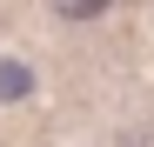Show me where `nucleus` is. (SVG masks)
Listing matches in <instances>:
<instances>
[{
	"label": "nucleus",
	"mask_w": 154,
	"mask_h": 147,
	"mask_svg": "<svg viewBox=\"0 0 154 147\" xmlns=\"http://www.w3.org/2000/svg\"><path fill=\"white\" fill-rule=\"evenodd\" d=\"M114 0H54V14L60 20H94V14H107Z\"/></svg>",
	"instance_id": "obj_1"
},
{
	"label": "nucleus",
	"mask_w": 154,
	"mask_h": 147,
	"mask_svg": "<svg viewBox=\"0 0 154 147\" xmlns=\"http://www.w3.org/2000/svg\"><path fill=\"white\" fill-rule=\"evenodd\" d=\"M20 94H27V67L0 60V100H20Z\"/></svg>",
	"instance_id": "obj_2"
}]
</instances>
